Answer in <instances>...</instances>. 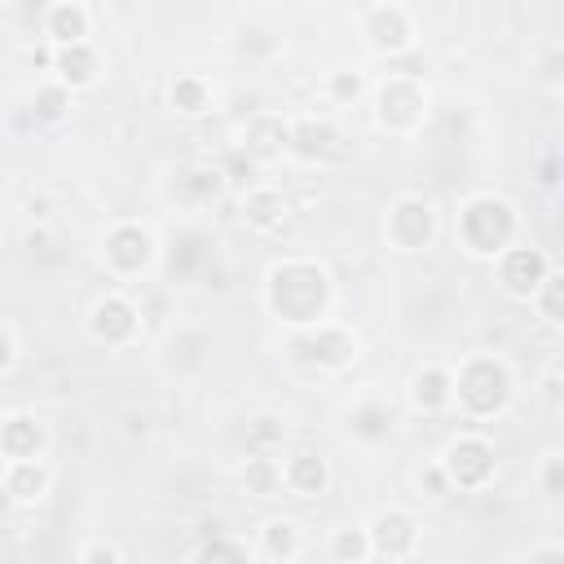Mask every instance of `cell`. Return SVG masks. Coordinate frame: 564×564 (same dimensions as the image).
<instances>
[{
	"mask_svg": "<svg viewBox=\"0 0 564 564\" xmlns=\"http://www.w3.org/2000/svg\"><path fill=\"white\" fill-rule=\"evenodd\" d=\"M410 485H414V498H423V502H441V498H449V480H445V471H441L436 458L419 463V467L410 471Z\"/></svg>",
	"mask_w": 564,
	"mask_h": 564,
	"instance_id": "obj_33",
	"label": "cell"
},
{
	"mask_svg": "<svg viewBox=\"0 0 564 564\" xmlns=\"http://www.w3.org/2000/svg\"><path fill=\"white\" fill-rule=\"evenodd\" d=\"M326 560L330 564H370V533L366 524H339L326 533Z\"/></svg>",
	"mask_w": 564,
	"mask_h": 564,
	"instance_id": "obj_30",
	"label": "cell"
},
{
	"mask_svg": "<svg viewBox=\"0 0 564 564\" xmlns=\"http://www.w3.org/2000/svg\"><path fill=\"white\" fill-rule=\"evenodd\" d=\"M238 489L256 502H273L282 498V467H278V454H242L238 471H234Z\"/></svg>",
	"mask_w": 564,
	"mask_h": 564,
	"instance_id": "obj_25",
	"label": "cell"
},
{
	"mask_svg": "<svg viewBox=\"0 0 564 564\" xmlns=\"http://www.w3.org/2000/svg\"><path fill=\"white\" fill-rule=\"evenodd\" d=\"M234 145L256 167H273L282 159H291V115L286 110H251L238 123Z\"/></svg>",
	"mask_w": 564,
	"mask_h": 564,
	"instance_id": "obj_13",
	"label": "cell"
},
{
	"mask_svg": "<svg viewBox=\"0 0 564 564\" xmlns=\"http://www.w3.org/2000/svg\"><path fill=\"white\" fill-rule=\"evenodd\" d=\"M159 256H163L159 229L141 216H115L97 234V264L115 286H137V282L154 278Z\"/></svg>",
	"mask_w": 564,
	"mask_h": 564,
	"instance_id": "obj_5",
	"label": "cell"
},
{
	"mask_svg": "<svg viewBox=\"0 0 564 564\" xmlns=\"http://www.w3.org/2000/svg\"><path fill=\"white\" fill-rule=\"evenodd\" d=\"M40 35L48 48L93 40V4L88 0H48L40 18Z\"/></svg>",
	"mask_w": 564,
	"mask_h": 564,
	"instance_id": "obj_23",
	"label": "cell"
},
{
	"mask_svg": "<svg viewBox=\"0 0 564 564\" xmlns=\"http://www.w3.org/2000/svg\"><path fill=\"white\" fill-rule=\"evenodd\" d=\"M189 564H251V542L247 538H234V533H212L203 538L198 546L185 551Z\"/></svg>",
	"mask_w": 564,
	"mask_h": 564,
	"instance_id": "obj_28",
	"label": "cell"
},
{
	"mask_svg": "<svg viewBox=\"0 0 564 564\" xmlns=\"http://www.w3.org/2000/svg\"><path fill=\"white\" fill-rule=\"evenodd\" d=\"M304 551H308V533H304V520L295 516H264L251 538V555L260 564H295Z\"/></svg>",
	"mask_w": 564,
	"mask_h": 564,
	"instance_id": "obj_20",
	"label": "cell"
},
{
	"mask_svg": "<svg viewBox=\"0 0 564 564\" xmlns=\"http://www.w3.org/2000/svg\"><path fill=\"white\" fill-rule=\"evenodd\" d=\"M278 467H282V498H295V502H313L335 485L330 458L308 445H286L278 454Z\"/></svg>",
	"mask_w": 564,
	"mask_h": 564,
	"instance_id": "obj_14",
	"label": "cell"
},
{
	"mask_svg": "<svg viewBox=\"0 0 564 564\" xmlns=\"http://www.w3.org/2000/svg\"><path fill=\"white\" fill-rule=\"evenodd\" d=\"M445 480H449V494H485L494 480H498V449L494 441L480 432V427H458L441 454H436Z\"/></svg>",
	"mask_w": 564,
	"mask_h": 564,
	"instance_id": "obj_9",
	"label": "cell"
},
{
	"mask_svg": "<svg viewBox=\"0 0 564 564\" xmlns=\"http://www.w3.org/2000/svg\"><path fill=\"white\" fill-rule=\"evenodd\" d=\"M53 494L48 458H0V502L18 511H35Z\"/></svg>",
	"mask_w": 564,
	"mask_h": 564,
	"instance_id": "obj_15",
	"label": "cell"
},
{
	"mask_svg": "<svg viewBox=\"0 0 564 564\" xmlns=\"http://www.w3.org/2000/svg\"><path fill=\"white\" fill-rule=\"evenodd\" d=\"M357 31L366 53L379 62H397L419 48V18L405 0H370L357 18Z\"/></svg>",
	"mask_w": 564,
	"mask_h": 564,
	"instance_id": "obj_10",
	"label": "cell"
},
{
	"mask_svg": "<svg viewBox=\"0 0 564 564\" xmlns=\"http://www.w3.org/2000/svg\"><path fill=\"white\" fill-rule=\"evenodd\" d=\"M516 392H520L516 366L502 352L476 348V352H463V357L449 361V397H454L449 414H458L471 427L507 419L511 405H516Z\"/></svg>",
	"mask_w": 564,
	"mask_h": 564,
	"instance_id": "obj_2",
	"label": "cell"
},
{
	"mask_svg": "<svg viewBox=\"0 0 564 564\" xmlns=\"http://www.w3.org/2000/svg\"><path fill=\"white\" fill-rule=\"evenodd\" d=\"M538 392H542V401H546L551 410L560 405V361H546V370H542V388H538Z\"/></svg>",
	"mask_w": 564,
	"mask_h": 564,
	"instance_id": "obj_36",
	"label": "cell"
},
{
	"mask_svg": "<svg viewBox=\"0 0 564 564\" xmlns=\"http://www.w3.org/2000/svg\"><path fill=\"white\" fill-rule=\"evenodd\" d=\"M75 560H79V564H123L128 551H123L119 542H110V538H84V542L75 546Z\"/></svg>",
	"mask_w": 564,
	"mask_h": 564,
	"instance_id": "obj_34",
	"label": "cell"
},
{
	"mask_svg": "<svg viewBox=\"0 0 564 564\" xmlns=\"http://www.w3.org/2000/svg\"><path fill=\"white\" fill-rule=\"evenodd\" d=\"M370 123L392 141H414L432 119V88L414 70H388L370 84Z\"/></svg>",
	"mask_w": 564,
	"mask_h": 564,
	"instance_id": "obj_4",
	"label": "cell"
},
{
	"mask_svg": "<svg viewBox=\"0 0 564 564\" xmlns=\"http://www.w3.org/2000/svg\"><path fill=\"white\" fill-rule=\"evenodd\" d=\"M529 308L538 313L542 326H551V330L564 326V278H560V269H551V273L542 278V286L529 295Z\"/></svg>",
	"mask_w": 564,
	"mask_h": 564,
	"instance_id": "obj_31",
	"label": "cell"
},
{
	"mask_svg": "<svg viewBox=\"0 0 564 564\" xmlns=\"http://www.w3.org/2000/svg\"><path fill=\"white\" fill-rule=\"evenodd\" d=\"M366 524V533H370V555L375 560H388V564H397V560H414L419 551H423V516L414 511V507H401V502H388V507H379L370 520H361Z\"/></svg>",
	"mask_w": 564,
	"mask_h": 564,
	"instance_id": "obj_11",
	"label": "cell"
},
{
	"mask_svg": "<svg viewBox=\"0 0 564 564\" xmlns=\"http://www.w3.org/2000/svg\"><path fill=\"white\" fill-rule=\"evenodd\" d=\"M84 335L106 352L137 348L145 339V317H141V304L132 300V291L110 282L101 295H93V304L84 308Z\"/></svg>",
	"mask_w": 564,
	"mask_h": 564,
	"instance_id": "obj_6",
	"label": "cell"
},
{
	"mask_svg": "<svg viewBox=\"0 0 564 564\" xmlns=\"http://www.w3.org/2000/svg\"><path fill=\"white\" fill-rule=\"evenodd\" d=\"M70 106H75V93L62 88L53 75H44V79L35 84V93H31V115H35V123L57 128V123L70 119Z\"/></svg>",
	"mask_w": 564,
	"mask_h": 564,
	"instance_id": "obj_29",
	"label": "cell"
},
{
	"mask_svg": "<svg viewBox=\"0 0 564 564\" xmlns=\"http://www.w3.org/2000/svg\"><path fill=\"white\" fill-rule=\"evenodd\" d=\"M533 480H538V494L546 502H560V494H564V454L560 449H546L538 458V467H533Z\"/></svg>",
	"mask_w": 564,
	"mask_h": 564,
	"instance_id": "obj_32",
	"label": "cell"
},
{
	"mask_svg": "<svg viewBox=\"0 0 564 564\" xmlns=\"http://www.w3.org/2000/svg\"><path fill=\"white\" fill-rule=\"evenodd\" d=\"M286 348L300 366H308L317 375H344L361 361V335L339 317H326L304 330H286Z\"/></svg>",
	"mask_w": 564,
	"mask_h": 564,
	"instance_id": "obj_7",
	"label": "cell"
},
{
	"mask_svg": "<svg viewBox=\"0 0 564 564\" xmlns=\"http://www.w3.org/2000/svg\"><path fill=\"white\" fill-rule=\"evenodd\" d=\"M449 229H454V247L467 260L489 264L494 256H502L511 242L524 238V216H520L516 198H507L498 189H471L458 198Z\"/></svg>",
	"mask_w": 564,
	"mask_h": 564,
	"instance_id": "obj_3",
	"label": "cell"
},
{
	"mask_svg": "<svg viewBox=\"0 0 564 564\" xmlns=\"http://www.w3.org/2000/svg\"><path fill=\"white\" fill-rule=\"evenodd\" d=\"M238 220L247 234L256 238H273L286 229L291 220V198L282 194V185L273 181H251L242 194H238Z\"/></svg>",
	"mask_w": 564,
	"mask_h": 564,
	"instance_id": "obj_16",
	"label": "cell"
},
{
	"mask_svg": "<svg viewBox=\"0 0 564 564\" xmlns=\"http://www.w3.org/2000/svg\"><path fill=\"white\" fill-rule=\"evenodd\" d=\"M405 401L423 419L449 414L454 410V397H449V361H423V366H414L410 379H405Z\"/></svg>",
	"mask_w": 564,
	"mask_h": 564,
	"instance_id": "obj_21",
	"label": "cell"
},
{
	"mask_svg": "<svg viewBox=\"0 0 564 564\" xmlns=\"http://www.w3.org/2000/svg\"><path fill=\"white\" fill-rule=\"evenodd\" d=\"M291 154L304 163H326L339 154V132L330 119L313 115H291Z\"/></svg>",
	"mask_w": 564,
	"mask_h": 564,
	"instance_id": "obj_24",
	"label": "cell"
},
{
	"mask_svg": "<svg viewBox=\"0 0 564 564\" xmlns=\"http://www.w3.org/2000/svg\"><path fill=\"white\" fill-rule=\"evenodd\" d=\"M335 304H339L335 273L317 256L291 251L269 260V269L260 273V308L282 326V335L335 317Z\"/></svg>",
	"mask_w": 564,
	"mask_h": 564,
	"instance_id": "obj_1",
	"label": "cell"
},
{
	"mask_svg": "<svg viewBox=\"0 0 564 564\" xmlns=\"http://www.w3.org/2000/svg\"><path fill=\"white\" fill-rule=\"evenodd\" d=\"M489 269H494V286H498L507 300L529 304V295L542 286V278L555 269V260H551V251L538 247L533 238H520V242H511L502 256H494Z\"/></svg>",
	"mask_w": 564,
	"mask_h": 564,
	"instance_id": "obj_12",
	"label": "cell"
},
{
	"mask_svg": "<svg viewBox=\"0 0 564 564\" xmlns=\"http://www.w3.org/2000/svg\"><path fill=\"white\" fill-rule=\"evenodd\" d=\"M48 454V423L35 410L0 414V458H44Z\"/></svg>",
	"mask_w": 564,
	"mask_h": 564,
	"instance_id": "obj_22",
	"label": "cell"
},
{
	"mask_svg": "<svg viewBox=\"0 0 564 564\" xmlns=\"http://www.w3.org/2000/svg\"><path fill=\"white\" fill-rule=\"evenodd\" d=\"M163 101H167V110L176 119L198 123L220 106V88H216V79L207 70H176L167 79V88H163Z\"/></svg>",
	"mask_w": 564,
	"mask_h": 564,
	"instance_id": "obj_19",
	"label": "cell"
},
{
	"mask_svg": "<svg viewBox=\"0 0 564 564\" xmlns=\"http://www.w3.org/2000/svg\"><path fill=\"white\" fill-rule=\"evenodd\" d=\"M366 93H370V79H366L361 66H330V70L322 75V97H326V106H335V110L361 106Z\"/></svg>",
	"mask_w": 564,
	"mask_h": 564,
	"instance_id": "obj_27",
	"label": "cell"
},
{
	"mask_svg": "<svg viewBox=\"0 0 564 564\" xmlns=\"http://www.w3.org/2000/svg\"><path fill=\"white\" fill-rule=\"evenodd\" d=\"M101 70H106V62H101V53H97L93 40L48 48V75H53L62 88H70L75 97L88 93V88H97V84H101Z\"/></svg>",
	"mask_w": 564,
	"mask_h": 564,
	"instance_id": "obj_18",
	"label": "cell"
},
{
	"mask_svg": "<svg viewBox=\"0 0 564 564\" xmlns=\"http://www.w3.org/2000/svg\"><path fill=\"white\" fill-rule=\"evenodd\" d=\"M242 445H247V454H282L291 445V423L278 410H256V414H247Z\"/></svg>",
	"mask_w": 564,
	"mask_h": 564,
	"instance_id": "obj_26",
	"label": "cell"
},
{
	"mask_svg": "<svg viewBox=\"0 0 564 564\" xmlns=\"http://www.w3.org/2000/svg\"><path fill=\"white\" fill-rule=\"evenodd\" d=\"M225 194V167L207 163V159H189L172 172L167 181V198L185 212H207L216 198Z\"/></svg>",
	"mask_w": 564,
	"mask_h": 564,
	"instance_id": "obj_17",
	"label": "cell"
},
{
	"mask_svg": "<svg viewBox=\"0 0 564 564\" xmlns=\"http://www.w3.org/2000/svg\"><path fill=\"white\" fill-rule=\"evenodd\" d=\"M13 366H18V335H13L9 322H0V379H4Z\"/></svg>",
	"mask_w": 564,
	"mask_h": 564,
	"instance_id": "obj_35",
	"label": "cell"
},
{
	"mask_svg": "<svg viewBox=\"0 0 564 564\" xmlns=\"http://www.w3.org/2000/svg\"><path fill=\"white\" fill-rule=\"evenodd\" d=\"M379 234H383V247L392 256H427L436 247V238H441V212H436V203L427 194L405 189V194H397L388 203Z\"/></svg>",
	"mask_w": 564,
	"mask_h": 564,
	"instance_id": "obj_8",
	"label": "cell"
}]
</instances>
